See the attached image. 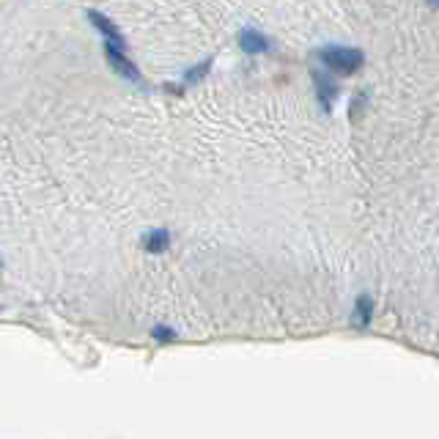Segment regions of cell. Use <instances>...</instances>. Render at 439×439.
Here are the masks:
<instances>
[{"instance_id": "1", "label": "cell", "mask_w": 439, "mask_h": 439, "mask_svg": "<svg viewBox=\"0 0 439 439\" xmlns=\"http://www.w3.org/2000/svg\"><path fill=\"white\" fill-rule=\"evenodd\" d=\"M316 58H318V63H321L327 72H332V74H338V77H351V74H357V72L363 69L365 53H363L360 47L324 44V47L316 50Z\"/></svg>"}, {"instance_id": "2", "label": "cell", "mask_w": 439, "mask_h": 439, "mask_svg": "<svg viewBox=\"0 0 439 439\" xmlns=\"http://www.w3.org/2000/svg\"><path fill=\"white\" fill-rule=\"evenodd\" d=\"M104 58H107V63H110V69H113L116 74H121L124 80H129V83H137V86L143 83V72L137 69V63L126 55V47L104 41Z\"/></svg>"}, {"instance_id": "3", "label": "cell", "mask_w": 439, "mask_h": 439, "mask_svg": "<svg viewBox=\"0 0 439 439\" xmlns=\"http://www.w3.org/2000/svg\"><path fill=\"white\" fill-rule=\"evenodd\" d=\"M311 80H313V88H316V102L321 104L324 113H330V110H332V102L338 99V83L332 80V72L313 69Z\"/></svg>"}, {"instance_id": "4", "label": "cell", "mask_w": 439, "mask_h": 439, "mask_svg": "<svg viewBox=\"0 0 439 439\" xmlns=\"http://www.w3.org/2000/svg\"><path fill=\"white\" fill-rule=\"evenodd\" d=\"M86 20L94 25L96 31H99V36L104 39V41H110V44H121V47H126V39L124 33H121V28L107 17V14H102V11H86Z\"/></svg>"}, {"instance_id": "5", "label": "cell", "mask_w": 439, "mask_h": 439, "mask_svg": "<svg viewBox=\"0 0 439 439\" xmlns=\"http://www.w3.org/2000/svg\"><path fill=\"white\" fill-rule=\"evenodd\" d=\"M239 50L248 55H266V53H272V41L266 33L255 31V28H242L239 31Z\"/></svg>"}, {"instance_id": "6", "label": "cell", "mask_w": 439, "mask_h": 439, "mask_svg": "<svg viewBox=\"0 0 439 439\" xmlns=\"http://www.w3.org/2000/svg\"><path fill=\"white\" fill-rule=\"evenodd\" d=\"M170 248V231L168 228H154L149 234H143V250L151 252V255H159Z\"/></svg>"}, {"instance_id": "7", "label": "cell", "mask_w": 439, "mask_h": 439, "mask_svg": "<svg viewBox=\"0 0 439 439\" xmlns=\"http://www.w3.org/2000/svg\"><path fill=\"white\" fill-rule=\"evenodd\" d=\"M212 66H215V58H206V61L195 63V66H189L187 72L182 74V80H184L187 86H195V83H201V80L212 72Z\"/></svg>"}, {"instance_id": "8", "label": "cell", "mask_w": 439, "mask_h": 439, "mask_svg": "<svg viewBox=\"0 0 439 439\" xmlns=\"http://www.w3.org/2000/svg\"><path fill=\"white\" fill-rule=\"evenodd\" d=\"M426 6L434 8V11H439V0H426Z\"/></svg>"}]
</instances>
